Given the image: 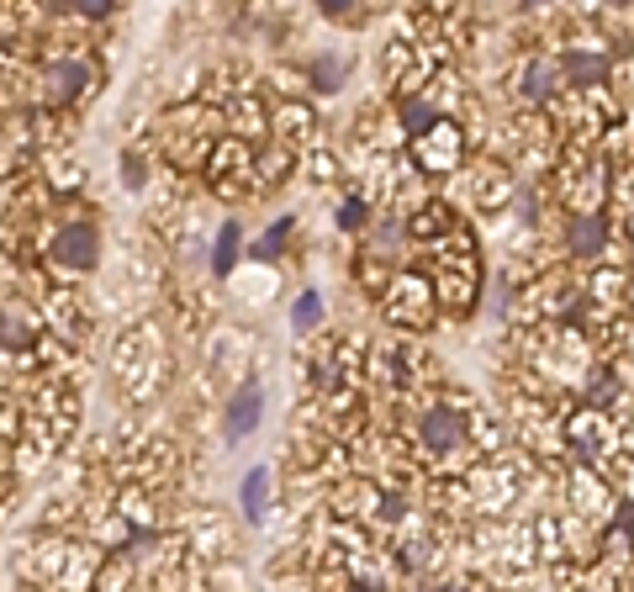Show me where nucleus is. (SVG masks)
<instances>
[{
	"label": "nucleus",
	"instance_id": "nucleus-6",
	"mask_svg": "<svg viewBox=\"0 0 634 592\" xmlns=\"http://www.w3.org/2000/svg\"><path fill=\"white\" fill-rule=\"evenodd\" d=\"M96 249H101V238H96L90 222H69V228L59 233V244H53L59 265H69V270H90L96 265Z\"/></svg>",
	"mask_w": 634,
	"mask_h": 592
},
{
	"label": "nucleus",
	"instance_id": "nucleus-11",
	"mask_svg": "<svg viewBox=\"0 0 634 592\" xmlns=\"http://www.w3.org/2000/svg\"><path fill=\"white\" fill-rule=\"evenodd\" d=\"M48 85H53V96H59V101H69V96H80V90H85V64H53L48 69Z\"/></svg>",
	"mask_w": 634,
	"mask_h": 592
},
{
	"label": "nucleus",
	"instance_id": "nucleus-12",
	"mask_svg": "<svg viewBox=\"0 0 634 592\" xmlns=\"http://www.w3.org/2000/svg\"><path fill=\"white\" fill-rule=\"evenodd\" d=\"M370 212H376V207H370V201H365L360 191L344 196V207H339V228H344V233H370V222H376Z\"/></svg>",
	"mask_w": 634,
	"mask_h": 592
},
{
	"label": "nucleus",
	"instance_id": "nucleus-7",
	"mask_svg": "<svg viewBox=\"0 0 634 592\" xmlns=\"http://www.w3.org/2000/svg\"><path fill=\"white\" fill-rule=\"evenodd\" d=\"M259 418H265V392H259V386H244V392L228 402V434L249 439L259 429Z\"/></svg>",
	"mask_w": 634,
	"mask_h": 592
},
{
	"label": "nucleus",
	"instance_id": "nucleus-10",
	"mask_svg": "<svg viewBox=\"0 0 634 592\" xmlns=\"http://www.w3.org/2000/svg\"><path fill=\"white\" fill-rule=\"evenodd\" d=\"M275 127H281V138L302 143V138H312V111H307L302 101H291V106L275 111Z\"/></svg>",
	"mask_w": 634,
	"mask_h": 592
},
{
	"label": "nucleus",
	"instance_id": "nucleus-18",
	"mask_svg": "<svg viewBox=\"0 0 634 592\" xmlns=\"http://www.w3.org/2000/svg\"><path fill=\"white\" fill-rule=\"evenodd\" d=\"M333 175H339V159H333V154H312L307 159V180L312 185H328Z\"/></svg>",
	"mask_w": 634,
	"mask_h": 592
},
{
	"label": "nucleus",
	"instance_id": "nucleus-5",
	"mask_svg": "<svg viewBox=\"0 0 634 592\" xmlns=\"http://www.w3.org/2000/svg\"><path fill=\"white\" fill-rule=\"evenodd\" d=\"M428 281H434L439 312H450V318H465V312L476 307V296H481V275L476 270H434Z\"/></svg>",
	"mask_w": 634,
	"mask_h": 592
},
{
	"label": "nucleus",
	"instance_id": "nucleus-2",
	"mask_svg": "<svg viewBox=\"0 0 634 592\" xmlns=\"http://www.w3.org/2000/svg\"><path fill=\"white\" fill-rule=\"evenodd\" d=\"M465 159H471V143H465V127L450 122V117H439L434 127H423L418 138H407V164H413V175L439 180V175L465 170Z\"/></svg>",
	"mask_w": 634,
	"mask_h": 592
},
{
	"label": "nucleus",
	"instance_id": "nucleus-1",
	"mask_svg": "<svg viewBox=\"0 0 634 592\" xmlns=\"http://www.w3.org/2000/svg\"><path fill=\"white\" fill-rule=\"evenodd\" d=\"M381 312L386 323L402 333V339H418L439 323V302H434V281H428L423 270H397L391 275V286L381 291Z\"/></svg>",
	"mask_w": 634,
	"mask_h": 592
},
{
	"label": "nucleus",
	"instance_id": "nucleus-3",
	"mask_svg": "<svg viewBox=\"0 0 634 592\" xmlns=\"http://www.w3.org/2000/svg\"><path fill=\"white\" fill-rule=\"evenodd\" d=\"M465 201L481 212V217H502L513 212V196H518V175L513 164L502 159H465Z\"/></svg>",
	"mask_w": 634,
	"mask_h": 592
},
{
	"label": "nucleus",
	"instance_id": "nucleus-4",
	"mask_svg": "<svg viewBox=\"0 0 634 592\" xmlns=\"http://www.w3.org/2000/svg\"><path fill=\"white\" fill-rule=\"evenodd\" d=\"M613 244V217L608 212H571L566 217V254L582 265H603Z\"/></svg>",
	"mask_w": 634,
	"mask_h": 592
},
{
	"label": "nucleus",
	"instance_id": "nucleus-13",
	"mask_svg": "<svg viewBox=\"0 0 634 592\" xmlns=\"http://www.w3.org/2000/svg\"><path fill=\"white\" fill-rule=\"evenodd\" d=\"M317 323H323V296L302 291V296H296V307H291V328L296 333H317Z\"/></svg>",
	"mask_w": 634,
	"mask_h": 592
},
{
	"label": "nucleus",
	"instance_id": "nucleus-16",
	"mask_svg": "<svg viewBox=\"0 0 634 592\" xmlns=\"http://www.w3.org/2000/svg\"><path fill=\"white\" fill-rule=\"evenodd\" d=\"M291 228H296L291 217H281V222H275V228H270V233H265V238H259V244H254V259H270V254H281V244L291 238Z\"/></svg>",
	"mask_w": 634,
	"mask_h": 592
},
{
	"label": "nucleus",
	"instance_id": "nucleus-8",
	"mask_svg": "<svg viewBox=\"0 0 634 592\" xmlns=\"http://www.w3.org/2000/svg\"><path fill=\"white\" fill-rule=\"evenodd\" d=\"M238 503H244V518H265L270 513V471L265 466H254L249 476H244V487H238Z\"/></svg>",
	"mask_w": 634,
	"mask_h": 592
},
{
	"label": "nucleus",
	"instance_id": "nucleus-15",
	"mask_svg": "<svg viewBox=\"0 0 634 592\" xmlns=\"http://www.w3.org/2000/svg\"><path fill=\"white\" fill-rule=\"evenodd\" d=\"M317 11H323L328 16V22H344V27H365V6L360 11H354V0H323V6H317Z\"/></svg>",
	"mask_w": 634,
	"mask_h": 592
},
{
	"label": "nucleus",
	"instance_id": "nucleus-9",
	"mask_svg": "<svg viewBox=\"0 0 634 592\" xmlns=\"http://www.w3.org/2000/svg\"><path fill=\"white\" fill-rule=\"evenodd\" d=\"M238 249H244V233H238V222H222V233H217V244H212V270H217V275H233Z\"/></svg>",
	"mask_w": 634,
	"mask_h": 592
},
{
	"label": "nucleus",
	"instance_id": "nucleus-17",
	"mask_svg": "<svg viewBox=\"0 0 634 592\" xmlns=\"http://www.w3.org/2000/svg\"><path fill=\"white\" fill-rule=\"evenodd\" d=\"M286 170H291V148H275V154L259 159V180H275V185H281Z\"/></svg>",
	"mask_w": 634,
	"mask_h": 592
},
{
	"label": "nucleus",
	"instance_id": "nucleus-14",
	"mask_svg": "<svg viewBox=\"0 0 634 592\" xmlns=\"http://www.w3.org/2000/svg\"><path fill=\"white\" fill-rule=\"evenodd\" d=\"M307 80H312V90H317V96H333V90L344 85V64H339V59H317Z\"/></svg>",
	"mask_w": 634,
	"mask_h": 592
}]
</instances>
